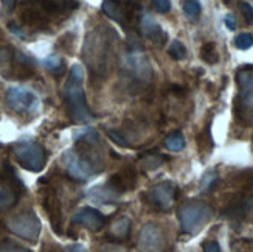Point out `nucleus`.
<instances>
[{
    "instance_id": "f257e3e1",
    "label": "nucleus",
    "mask_w": 253,
    "mask_h": 252,
    "mask_svg": "<svg viewBox=\"0 0 253 252\" xmlns=\"http://www.w3.org/2000/svg\"><path fill=\"white\" fill-rule=\"evenodd\" d=\"M83 80H84L83 67L80 64H75L70 69L67 81L64 84V98H65V104H67V111L72 120L76 123H87L93 120V114L85 101Z\"/></svg>"
},
{
    "instance_id": "f03ea898",
    "label": "nucleus",
    "mask_w": 253,
    "mask_h": 252,
    "mask_svg": "<svg viewBox=\"0 0 253 252\" xmlns=\"http://www.w3.org/2000/svg\"><path fill=\"white\" fill-rule=\"evenodd\" d=\"M112 41L107 36L106 30H95L85 38L83 58L85 64L89 65L92 73L103 76L106 75L109 65V54H111Z\"/></svg>"
},
{
    "instance_id": "7ed1b4c3",
    "label": "nucleus",
    "mask_w": 253,
    "mask_h": 252,
    "mask_svg": "<svg viewBox=\"0 0 253 252\" xmlns=\"http://www.w3.org/2000/svg\"><path fill=\"white\" fill-rule=\"evenodd\" d=\"M211 216L213 209L202 201H186L179 207L177 212L182 231L188 235L201 232L204 226L211 220Z\"/></svg>"
},
{
    "instance_id": "20e7f679",
    "label": "nucleus",
    "mask_w": 253,
    "mask_h": 252,
    "mask_svg": "<svg viewBox=\"0 0 253 252\" xmlns=\"http://www.w3.org/2000/svg\"><path fill=\"white\" fill-rule=\"evenodd\" d=\"M13 154L20 167H24L28 171L38 173L45 167V150L41 144L33 140L19 142L13 148Z\"/></svg>"
},
{
    "instance_id": "39448f33",
    "label": "nucleus",
    "mask_w": 253,
    "mask_h": 252,
    "mask_svg": "<svg viewBox=\"0 0 253 252\" xmlns=\"http://www.w3.org/2000/svg\"><path fill=\"white\" fill-rule=\"evenodd\" d=\"M5 224L11 234L30 243H36L41 235V221L38 215L31 210L9 216Z\"/></svg>"
},
{
    "instance_id": "423d86ee",
    "label": "nucleus",
    "mask_w": 253,
    "mask_h": 252,
    "mask_svg": "<svg viewBox=\"0 0 253 252\" xmlns=\"http://www.w3.org/2000/svg\"><path fill=\"white\" fill-rule=\"evenodd\" d=\"M167 246L168 238L162 226L148 223L141 227L137 240L138 252H165Z\"/></svg>"
},
{
    "instance_id": "0eeeda50",
    "label": "nucleus",
    "mask_w": 253,
    "mask_h": 252,
    "mask_svg": "<svg viewBox=\"0 0 253 252\" xmlns=\"http://www.w3.org/2000/svg\"><path fill=\"white\" fill-rule=\"evenodd\" d=\"M149 202L162 212H168L175 201V185L171 181H163L149 190Z\"/></svg>"
},
{
    "instance_id": "6e6552de",
    "label": "nucleus",
    "mask_w": 253,
    "mask_h": 252,
    "mask_svg": "<svg viewBox=\"0 0 253 252\" xmlns=\"http://www.w3.org/2000/svg\"><path fill=\"white\" fill-rule=\"evenodd\" d=\"M6 101L16 112H31L39 103L38 97L24 87H11L6 92Z\"/></svg>"
},
{
    "instance_id": "1a4fd4ad",
    "label": "nucleus",
    "mask_w": 253,
    "mask_h": 252,
    "mask_svg": "<svg viewBox=\"0 0 253 252\" xmlns=\"http://www.w3.org/2000/svg\"><path fill=\"white\" fill-rule=\"evenodd\" d=\"M123 65L130 78H132V75H134V78H137V80H149V75H151L149 64H148L146 58L141 56L135 49L129 50Z\"/></svg>"
},
{
    "instance_id": "9d476101",
    "label": "nucleus",
    "mask_w": 253,
    "mask_h": 252,
    "mask_svg": "<svg viewBox=\"0 0 253 252\" xmlns=\"http://www.w3.org/2000/svg\"><path fill=\"white\" fill-rule=\"evenodd\" d=\"M101 8L109 17L123 28L129 27V20L132 17V8L129 3H125L122 0H104Z\"/></svg>"
},
{
    "instance_id": "9b49d317",
    "label": "nucleus",
    "mask_w": 253,
    "mask_h": 252,
    "mask_svg": "<svg viewBox=\"0 0 253 252\" xmlns=\"http://www.w3.org/2000/svg\"><path fill=\"white\" fill-rule=\"evenodd\" d=\"M72 223L84 226L87 229H90V231H100L106 223V218L96 209H92V207H83V209H80L72 216Z\"/></svg>"
},
{
    "instance_id": "f8f14e48",
    "label": "nucleus",
    "mask_w": 253,
    "mask_h": 252,
    "mask_svg": "<svg viewBox=\"0 0 253 252\" xmlns=\"http://www.w3.org/2000/svg\"><path fill=\"white\" fill-rule=\"evenodd\" d=\"M47 14L43 13L42 8L38 5L36 0H25V3L22 5V14L20 19L28 27H45L47 25Z\"/></svg>"
},
{
    "instance_id": "ddd939ff",
    "label": "nucleus",
    "mask_w": 253,
    "mask_h": 252,
    "mask_svg": "<svg viewBox=\"0 0 253 252\" xmlns=\"http://www.w3.org/2000/svg\"><path fill=\"white\" fill-rule=\"evenodd\" d=\"M138 25L141 28V33L145 35L148 39H151L154 44H157L159 47H162L165 42H167V33L162 30V27L154 20L148 13H141Z\"/></svg>"
},
{
    "instance_id": "4468645a",
    "label": "nucleus",
    "mask_w": 253,
    "mask_h": 252,
    "mask_svg": "<svg viewBox=\"0 0 253 252\" xmlns=\"http://www.w3.org/2000/svg\"><path fill=\"white\" fill-rule=\"evenodd\" d=\"M239 103L246 109H253V70H244L238 75Z\"/></svg>"
},
{
    "instance_id": "2eb2a0df",
    "label": "nucleus",
    "mask_w": 253,
    "mask_h": 252,
    "mask_svg": "<svg viewBox=\"0 0 253 252\" xmlns=\"http://www.w3.org/2000/svg\"><path fill=\"white\" fill-rule=\"evenodd\" d=\"M107 185L112 190H115L118 195H122V193H125L127 190H132V189H134V185H135V173L130 171V170L117 173L107 181Z\"/></svg>"
},
{
    "instance_id": "dca6fc26",
    "label": "nucleus",
    "mask_w": 253,
    "mask_h": 252,
    "mask_svg": "<svg viewBox=\"0 0 253 252\" xmlns=\"http://www.w3.org/2000/svg\"><path fill=\"white\" fill-rule=\"evenodd\" d=\"M42 204H43V209H45L48 213V218L53 224V229L56 232H61V205H59L56 195L51 193V192L45 193Z\"/></svg>"
},
{
    "instance_id": "f3484780",
    "label": "nucleus",
    "mask_w": 253,
    "mask_h": 252,
    "mask_svg": "<svg viewBox=\"0 0 253 252\" xmlns=\"http://www.w3.org/2000/svg\"><path fill=\"white\" fill-rule=\"evenodd\" d=\"M16 51L11 47H0V73L5 78H14Z\"/></svg>"
},
{
    "instance_id": "a211bd4d",
    "label": "nucleus",
    "mask_w": 253,
    "mask_h": 252,
    "mask_svg": "<svg viewBox=\"0 0 253 252\" xmlns=\"http://www.w3.org/2000/svg\"><path fill=\"white\" fill-rule=\"evenodd\" d=\"M89 198L93 202H98V204H112V202H117V200L120 198V195L106 184L104 187H101V185H100V187H93L89 192Z\"/></svg>"
},
{
    "instance_id": "6ab92c4d",
    "label": "nucleus",
    "mask_w": 253,
    "mask_h": 252,
    "mask_svg": "<svg viewBox=\"0 0 253 252\" xmlns=\"http://www.w3.org/2000/svg\"><path fill=\"white\" fill-rule=\"evenodd\" d=\"M17 202V192L9 182L0 179V210H8Z\"/></svg>"
},
{
    "instance_id": "aec40b11",
    "label": "nucleus",
    "mask_w": 253,
    "mask_h": 252,
    "mask_svg": "<svg viewBox=\"0 0 253 252\" xmlns=\"http://www.w3.org/2000/svg\"><path fill=\"white\" fill-rule=\"evenodd\" d=\"M129 231H130V220L126 216L120 218L117 220L112 226H111V234L117 238H125L129 235Z\"/></svg>"
},
{
    "instance_id": "412c9836",
    "label": "nucleus",
    "mask_w": 253,
    "mask_h": 252,
    "mask_svg": "<svg viewBox=\"0 0 253 252\" xmlns=\"http://www.w3.org/2000/svg\"><path fill=\"white\" fill-rule=\"evenodd\" d=\"M43 65H45V69L54 75H62L65 72V64H64V59L58 54H51V56L45 58L43 61Z\"/></svg>"
},
{
    "instance_id": "4be33fe9",
    "label": "nucleus",
    "mask_w": 253,
    "mask_h": 252,
    "mask_svg": "<svg viewBox=\"0 0 253 252\" xmlns=\"http://www.w3.org/2000/svg\"><path fill=\"white\" fill-rule=\"evenodd\" d=\"M165 147L169 151H180L185 147V137L180 131H175L171 133L167 139H165Z\"/></svg>"
},
{
    "instance_id": "5701e85b",
    "label": "nucleus",
    "mask_w": 253,
    "mask_h": 252,
    "mask_svg": "<svg viewBox=\"0 0 253 252\" xmlns=\"http://www.w3.org/2000/svg\"><path fill=\"white\" fill-rule=\"evenodd\" d=\"M201 58L207 64H216L219 61V53L216 51V46L213 42H207L201 49Z\"/></svg>"
},
{
    "instance_id": "b1692460",
    "label": "nucleus",
    "mask_w": 253,
    "mask_h": 252,
    "mask_svg": "<svg viewBox=\"0 0 253 252\" xmlns=\"http://www.w3.org/2000/svg\"><path fill=\"white\" fill-rule=\"evenodd\" d=\"M217 173L214 170H210V171H207L202 179H201V184H199V192L201 193H207V192H210L213 187H214V184L217 182Z\"/></svg>"
},
{
    "instance_id": "393cba45",
    "label": "nucleus",
    "mask_w": 253,
    "mask_h": 252,
    "mask_svg": "<svg viewBox=\"0 0 253 252\" xmlns=\"http://www.w3.org/2000/svg\"><path fill=\"white\" fill-rule=\"evenodd\" d=\"M168 54H169L172 59H175V61H182L186 56V49H185V46H183L180 41L174 39L171 42L169 49H168Z\"/></svg>"
},
{
    "instance_id": "a878e982",
    "label": "nucleus",
    "mask_w": 253,
    "mask_h": 252,
    "mask_svg": "<svg viewBox=\"0 0 253 252\" xmlns=\"http://www.w3.org/2000/svg\"><path fill=\"white\" fill-rule=\"evenodd\" d=\"M183 11H185V14L188 19L191 20H196L197 17H199L201 14V3L197 2V0H186V2L183 3Z\"/></svg>"
},
{
    "instance_id": "bb28decb",
    "label": "nucleus",
    "mask_w": 253,
    "mask_h": 252,
    "mask_svg": "<svg viewBox=\"0 0 253 252\" xmlns=\"http://www.w3.org/2000/svg\"><path fill=\"white\" fill-rule=\"evenodd\" d=\"M250 205H252L250 200H239V201H235L233 205H230V212L235 216H243L250 209Z\"/></svg>"
},
{
    "instance_id": "cd10ccee",
    "label": "nucleus",
    "mask_w": 253,
    "mask_h": 252,
    "mask_svg": "<svg viewBox=\"0 0 253 252\" xmlns=\"http://www.w3.org/2000/svg\"><path fill=\"white\" fill-rule=\"evenodd\" d=\"M235 46L239 50H249L253 46V35L252 33H241L235 38Z\"/></svg>"
},
{
    "instance_id": "c85d7f7f",
    "label": "nucleus",
    "mask_w": 253,
    "mask_h": 252,
    "mask_svg": "<svg viewBox=\"0 0 253 252\" xmlns=\"http://www.w3.org/2000/svg\"><path fill=\"white\" fill-rule=\"evenodd\" d=\"M163 160H165V157L152 154V156H148L145 160H143V167H145L146 170H156L162 165Z\"/></svg>"
},
{
    "instance_id": "c756f323",
    "label": "nucleus",
    "mask_w": 253,
    "mask_h": 252,
    "mask_svg": "<svg viewBox=\"0 0 253 252\" xmlns=\"http://www.w3.org/2000/svg\"><path fill=\"white\" fill-rule=\"evenodd\" d=\"M239 8H241V13H243L247 24L253 25V6L250 3H247V2H241Z\"/></svg>"
},
{
    "instance_id": "7c9ffc66",
    "label": "nucleus",
    "mask_w": 253,
    "mask_h": 252,
    "mask_svg": "<svg viewBox=\"0 0 253 252\" xmlns=\"http://www.w3.org/2000/svg\"><path fill=\"white\" fill-rule=\"evenodd\" d=\"M0 252H30V251L13 243V242H5L0 245Z\"/></svg>"
},
{
    "instance_id": "2f4dec72",
    "label": "nucleus",
    "mask_w": 253,
    "mask_h": 252,
    "mask_svg": "<svg viewBox=\"0 0 253 252\" xmlns=\"http://www.w3.org/2000/svg\"><path fill=\"white\" fill-rule=\"evenodd\" d=\"M107 136L111 137V139L115 142L117 145H120V147H125V148H126V147H129V142H127V140H126L123 136H122V134H118L117 131H114V129H109V131H107Z\"/></svg>"
},
{
    "instance_id": "473e14b6",
    "label": "nucleus",
    "mask_w": 253,
    "mask_h": 252,
    "mask_svg": "<svg viewBox=\"0 0 253 252\" xmlns=\"http://www.w3.org/2000/svg\"><path fill=\"white\" fill-rule=\"evenodd\" d=\"M152 5L159 13H168L171 9V2L169 0H152Z\"/></svg>"
},
{
    "instance_id": "72a5a7b5",
    "label": "nucleus",
    "mask_w": 253,
    "mask_h": 252,
    "mask_svg": "<svg viewBox=\"0 0 253 252\" xmlns=\"http://www.w3.org/2000/svg\"><path fill=\"white\" fill-rule=\"evenodd\" d=\"M202 249H204V252H221V246H219V243L213 242V240L204 242L202 243Z\"/></svg>"
},
{
    "instance_id": "f704fd0d",
    "label": "nucleus",
    "mask_w": 253,
    "mask_h": 252,
    "mask_svg": "<svg viewBox=\"0 0 253 252\" xmlns=\"http://www.w3.org/2000/svg\"><path fill=\"white\" fill-rule=\"evenodd\" d=\"M224 22H225V25L228 27V30H236L238 27V22H236V17L233 14H227L224 17Z\"/></svg>"
},
{
    "instance_id": "c9c22d12",
    "label": "nucleus",
    "mask_w": 253,
    "mask_h": 252,
    "mask_svg": "<svg viewBox=\"0 0 253 252\" xmlns=\"http://www.w3.org/2000/svg\"><path fill=\"white\" fill-rule=\"evenodd\" d=\"M2 5L6 13H11V11H14V8L17 5V0H2Z\"/></svg>"
},
{
    "instance_id": "e433bc0d",
    "label": "nucleus",
    "mask_w": 253,
    "mask_h": 252,
    "mask_svg": "<svg viewBox=\"0 0 253 252\" xmlns=\"http://www.w3.org/2000/svg\"><path fill=\"white\" fill-rule=\"evenodd\" d=\"M65 252H87L83 245H70L65 248Z\"/></svg>"
},
{
    "instance_id": "4c0bfd02",
    "label": "nucleus",
    "mask_w": 253,
    "mask_h": 252,
    "mask_svg": "<svg viewBox=\"0 0 253 252\" xmlns=\"http://www.w3.org/2000/svg\"><path fill=\"white\" fill-rule=\"evenodd\" d=\"M103 252H126L123 248H120V246H115V245H107L101 249Z\"/></svg>"
},
{
    "instance_id": "58836bf2",
    "label": "nucleus",
    "mask_w": 253,
    "mask_h": 252,
    "mask_svg": "<svg viewBox=\"0 0 253 252\" xmlns=\"http://www.w3.org/2000/svg\"><path fill=\"white\" fill-rule=\"evenodd\" d=\"M0 38H2V30H0Z\"/></svg>"
}]
</instances>
